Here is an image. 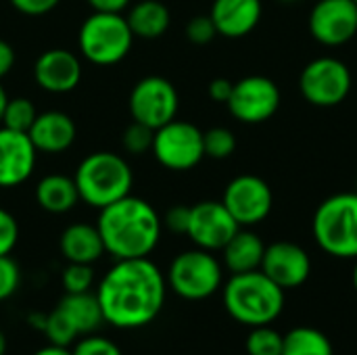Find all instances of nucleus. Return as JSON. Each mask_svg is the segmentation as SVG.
I'll return each instance as SVG.
<instances>
[{
  "mask_svg": "<svg viewBox=\"0 0 357 355\" xmlns=\"http://www.w3.org/2000/svg\"><path fill=\"white\" fill-rule=\"evenodd\" d=\"M61 255L67 259V264H96L105 255V245L100 239V232L96 224H71L61 232L59 239Z\"/></svg>",
  "mask_w": 357,
  "mask_h": 355,
  "instance_id": "nucleus-20",
  "label": "nucleus"
},
{
  "mask_svg": "<svg viewBox=\"0 0 357 355\" xmlns=\"http://www.w3.org/2000/svg\"><path fill=\"white\" fill-rule=\"evenodd\" d=\"M96 297L105 324L115 328H142L163 310L167 278L149 257L117 259L100 278Z\"/></svg>",
  "mask_w": 357,
  "mask_h": 355,
  "instance_id": "nucleus-1",
  "label": "nucleus"
},
{
  "mask_svg": "<svg viewBox=\"0 0 357 355\" xmlns=\"http://www.w3.org/2000/svg\"><path fill=\"white\" fill-rule=\"evenodd\" d=\"M203 146H205V157L222 161V159H228L234 155L236 136L232 130H228L224 126H215V128H209L207 132H203Z\"/></svg>",
  "mask_w": 357,
  "mask_h": 355,
  "instance_id": "nucleus-29",
  "label": "nucleus"
},
{
  "mask_svg": "<svg viewBox=\"0 0 357 355\" xmlns=\"http://www.w3.org/2000/svg\"><path fill=\"white\" fill-rule=\"evenodd\" d=\"M42 333L46 335L48 343L59 345V347H69L79 339V333L71 324V320L63 314L61 308H54L50 314H46V322Z\"/></svg>",
  "mask_w": 357,
  "mask_h": 355,
  "instance_id": "nucleus-26",
  "label": "nucleus"
},
{
  "mask_svg": "<svg viewBox=\"0 0 357 355\" xmlns=\"http://www.w3.org/2000/svg\"><path fill=\"white\" fill-rule=\"evenodd\" d=\"M128 25L134 38L157 40L172 25V13L161 0H140L128 10Z\"/></svg>",
  "mask_w": 357,
  "mask_h": 355,
  "instance_id": "nucleus-22",
  "label": "nucleus"
},
{
  "mask_svg": "<svg viewBox=\"0 0 357 355\" xmlns=\"http://www.w3.org/2000/svg\"><path fill=\"white\" fill-rule=\"evenodd\" d=\"M21 285V270L10 255H0V301L10 299Z\"/></svg>",
  "mask_w": 357,
  "mask_h": 355,
  "instance_id": "nucleus-33",
  "label": "nucleus"
},
{
  "mask_svg": "<svg viewBox=\"0 0 357 355\" xmlns=\"http://www.w3.org/2000/svg\"><path fill=\"white\" fill-rule=\"evenodd\" d=\"M6 354V337H4V333L0 331V355Z\"/></svg>",
  "mask_w": 357,
  "mask_h": 355,
  "instance_id": "nucleus-44",
  "label": "nucleus"
},
{
  "mask_svg": "<svg viewBox=\"0 0 357 355\" xmlns=\"http://www.w3.org/2000/svg\"><path fill=\"white\" fill-rule=\"evenodd\" d=\"M19 241V224L15 216L0 207V255H10Z\"/></svg>",
  "mask_w": 357,
  "mask_h": 355,
  "instance_id": "nucleus-35",
  "label": "nucleus"
},
{
  "mask_svg": "<svg viewBox=\"0 0 357 355\" xmlns=\"http://www.w3.org/2000/svg\"><path fill=\"white\" fill-rule=\"evenodd\" d=\"M65 293H86L94 285V270L88 264H67L61 274Z\"/></svg>",
  "mask_w": 357,
  "mask_h": 355,
  "instance_id": "nucleus-30",
  "label": "nucleus"
},
{
  "mask_svg": "<svg viewBox=\"0 0 357 355\" xmlns=\"http://www.w3.org/2000/svg\"><path fill=\"white\" fill-rule=\"evenodd\" d=\"M128 105L134 121L157 130L176 119L180 96L169 80L161 75H146L132 88Z\"/></svg>",
  "mask_w": 357,
  "mask_h": 355,
  "instance_id": "nucleus-12",
  "label": "nucleus"
},
{
  "mask_svg": "<svg viewBox=\"0 0 357 355\" xmlns=\"http://www.w3.org/2000/svg\"><path fill=\"white\" fill-rule=\"evenodd\" d=\"M282 343H284V335H280L276 328L266 324V326L251 328L245 341V349L249 355H282Z\"/></svg>",
  "mask_w": 357,
  "mask_h": 355,
  "instance_id": "nucleus-27",
  "label": "nucleus"
},
{
  "mask_svg": "<svg viewBox=\"0 0 357 355\" xmlns=\"http://www.w3.org/2000/svg\"><path fill=\"white\" fill-rule=\"evenodd\" d=\"M209 17L218 29V36L228 40H241L255 31L264 17L261 0H213Z\"/></svg>",
  "mask_w": 357,
  "mask_h": 355,
  "instance_id": "nucleus-18",
  "label": "nucleus"
},
{
  "mask_svg": "<svg viewBox=\"0 0 357 355\" xmlns=\"http://www.w3.org/2000/svg\"><path fill=\"white\" fill-rule=\"evenodd\" d=\"M153 155L165 169L188 172L205 159L203 132L184 119H172L155 130Z\"/></svg>",
  "mask_w": 357,
  "mask_h": 355,
  "instance_id": "nucleus-9",
  "label": "nucleus"
},
{
  "mask_svg": "<svg viewBox=\"0 0 357 355\" xmlns=\"http://www.w3.org/2000/svg\"><path fill=\"white\" fill-rule=\"evenodd\" d=\"M266 253L264 239L251 228H238L236 234L222 249V266L230 274L253 272L261 268Z\"/></svg>",
  "mask_w": 357,
  "mask_h": 355,
  "instance_id": "nucleus-21",
  "label": "nucleus"
},
{
  "mask_svg": "<svg viewBox=\"0 0 357 355\" xmlns=\"http://www.w3.org/2000/svg\"><path fill=\"white\" fill-rule=\"evenodd\" d=\"M96 228L105 253L115 259H136L149 257L157 249L163 222L149 201L128 195L100 209Z\"/></svg>",
  "mask_w": 357,
  "mask_h": 355,
  "instance_id": "nucleus-2",
  "label": "nucleus"
},
{
  "mask_svg": "<svg viewBox=\"0 0 357 355\" xmlns=\"http://www.w3.org/2000/svg\"><path fill=\"white\" fill-rule=\"evenodd\" d=\"M282 105V92L272 77L247 75L232 86V94L226 103L230 115L247 126H259L270 121Z\"/></svg>",
  "mask_w": 357,
  "mask_h": 355,
  "instance_id": "nucleus-10",
  "label": "nucleus"
},
{
  "mask_svg": "<svg viewBox=\"0 0 357 355\" xmlns=\"http://www.w3.org/2000/svg\"><path fill=\"white\" fill-rule=\"evenodd\" d=\"M73 355H123L121 349L107 337L102 335H96V333H90V335H84L79 337L75 343H73Z\"/></svg>",
  "mask_w": 357,
  "mask_h": 355,
  "instance_id": "nucleus-32",
  "label": "nucleus"
},
{
  "mask_svg": "<svg viewBox=\"0 0 357 355\" xmlns=\"http://www.w3.org/2000/svg\"><path fill=\"white\" fill-rule=\"evenodd\" d=\"M13 8H17L19 13L23 15H29V17H40V15H46L50 13L52 8H56V4L61 0H8Z\"/></svg>",
  "mask_w": 357,
  "mask_h": 355,
  "instance_id": "nucleus-37",
  "label": "nucleus"
},
{
  "mask_svg": "<svg viewBox=\"0 0 357 355\" xmlns=\"http://www.w3.org/2000/svg\"><path fill=\"white\" fill-rule=\"evenodd\" d=\"M215 36H218V29L209 15H197L186 23V38H188V42L197 44V46L209 44Z\"/></svg>",
  "mask_w": 357,
  "mask_h": 355,
  "instance_id": "nucleus-34",
  "label": "nucleus"
},
{
  "mask_svg": "<svg viewBox=\"0 0 357 355\" xmlns=\"http://www.w3.org/2000/svg\"><path fill=\"white\" fill-rule=\"evenodd\" d=\"M282 355H335L331 339L312 326H297L284 335Z\"/></svg>",
  "mask_w": 357,
  "mask_h": 355,
  "instance_id": "nucleus-25",
  "label": "nucleus"
},
{
  "mask_svg": "<svg viewBox=\"0 0 357 355\" xmlns=\"http://www.w3.org/2000/svg\"><path fill=\"white\" fill-rule=\"evenodd\" d=\"M354 88V75L345 61L337 56L312 59L299 73V92L305 103L320 109H333L347 100Z\"/></svg>",
  "mask_w": 357,
  "mask_h": 355,
  "instance_id": "nucleus-8",
  "label": "nucleus"
},
{
  "mask_svg": "<svg viewBox=\"0 0 357 355\" xmlns=\"http://www.w3.org/2000/svg\"><path fill=\"white\" fill-rule=\"evenodd\" d=\"M241 226L230 216L222 201H201L190 207V222L186 236L195 247L205 251H222Z\"/></svg>",
  "mask_w": 357,
  "mask_h": 355,
  "instance_id": "nucleus-14",
  "label": "nucleus"
},
{
  "mask_svg": "<svg viewBox=\"0 0 357 355\" xmlns=\"http://www.w3.org/2000/svg\"><path fill=\"white\" fill-rule=\"evenodd\" d=\"M38 151L25 132L0 128V188H15L29 180Z\"/></svg>",
  "mask_w": 357,
  "mask_h": 355,
  "instance_id": "nucleus-16",
  "label": "nucleus"
},
{
  "mask_svg": "<svg viewBox=\"0 0 357 355\" xmlns=\"http://www.w3.org/2000/svg\"><path fill=\"white\" fill-rule=\"evenodd\" d=\"M222 299L228 316L251 328L272 324L284 310V289L261 270L230 274L222 287Z\"/></svg>",
  "mask_w": 357,
  "mask_h": 355,
  "instance_id": "nucleus-3",
  "label": "nucleus"
},
{
  "mask_svg": "<svg viewBox=\"0 0 357 355\" xmlns=\"http://www.w3.org/2000/svg\"><path fill=\"white\" fill-rule=\"evenodd\" d=\"M259 270L284 291L299 289L312 276V257L293 241H276L266 245Z\"/></svg>",
  "mask_w": 357,
  "mask_h": 355,
  "instance_id": "nucleus-15",
  "label": "nucleus"
},
{
  "mask_svg": "<svg viewBox=\"0 0 357 355\" xmlns=\"http://www.w3.org/2000/svg\"><path fill=\"white\" fill-rule=\"evenodd\" d=\"M27 322H29L31 326H36L38 331H42V328H44V322H46V314H31V316L27 318Z\"/></svg>",
  "mask_w": 357,
  "mask_h": 355,
  "instance_id": "nucleus-42",
  "label": "nucleus"
},
{
  "mask_svg": "<svg viewBox=\"0 0 357 355\" xmlns=\"http://www.w3.org/2000/svg\"><path fill=\"white\" fill-rule=\"evenodd\" d=\"M36 117H38V111H36L33 103L25 96H17V98H8L4 115H2V126L8 130L27 134Z\"/></svg>",
  "mask_w": 357,
  "mask_h": 355,
  "instance_id": "nucleus-28",
  "label": "nucleus"
},
{
  "mask_svg": "<svg viewBox=\"0 0 357 355\" xmlns=\"http://www.w3.org/2000/svg\"><path fill=\"white\" fill-rule=\"evenodd\" d=\"M33 355H73L71 354V349L69 347H59V345H46V347H42V349H38Z\"/></svg>",
  "mask_w": 357,
  "mask_h": 355,
  "instance_id": "nucleus-41",
  "label": "nucleus"
},
{
  "mask_svg": "<svg viewBox=\"0 0 357 355\" xmlns=\"http://www.w3.org/2000/svg\"><path fill=\"white\" fill-rule=\"evenodd\" d=\"M96 13H121L130 6L132 0H86Z\"/></svg>",
  "mask_w": 357,
  "mask_h": 355,
  "instance_id": "nucleus-39",
  "label": "nucleus"
},
{
  "mask_svg": "<svg viewBox=\"0 0 357 355\" xmlns=\"http://www.w3.org/2000/svg\"><path fill=\"white\" fill-rule=\"evenodd\" d=\"M6 103H8V94H6V90L2 88V84H0V123H2V115H4Z\"/></svg>",
  "mask_w": 357,
  "mask_h": 355,
  "instance_id": "nucleus-43",
  "label": "nucleus"
},
{
  "mask_svg": "<svg viewBox=\"0 0 357 355\" xmlns=\"http://www.w3.org/2000/svg\"><path fill=\"white\" fill-rule=\"evenodd\" d=\"M15 67V50L6 40H0V80Z\"/></svg>",
  "mask_w": 357,
  "mask_h": 355,
  "instance_id": "nucleus-40",
  "label": "nucleus"
},
{
  "mask_svg": "<svg viewBox=\"0 0 357 355\" xmlns=\"http://www.w3.org/2000/svg\"><path fill=\"white\" fill-rule=\"evenodd\" d=\"M165 278L180 299L205 301L224 287V266L211 251L195 247L172 259Z\"/></svg>",
  "mask_w": 357,
  "mask_h": 355,
  "instance_id": "nucleus-7",
  "label": "nucleus"
},
{
  "mask_svg": "<svg viewBox=\"0 0 357 355\" xmlns=\"http://www.w3.org/2000/svg\"><path fill=\"white\" fill-rule=\"evenodd\" d=\"M232 86H234V82H230V80H226V77H215V80L209 82L207 94H209V98H211L213 103L226 105L228 98H230V94H232Z\"/></svg>",
  "mask_w": 357,
  "mask_h": 355,
  "instance_id": "nucleus-38",
  "label": "nucleus"
},
{
  "mask_svg": "<svg viewBox=\"0 0 357 355\" xmlns=\"http://www.w3.org/2000/svg\"><path fill=\"white\" fill-rule=\"evenodd\" d=\"M222 203L241 228H253L266 222L272 213L274 190L264 178L255 174H241L226 184Z\"/></svg>",
  "mask_w": 357,
  "mask_h": 355,
  "instance_id": "nucleus-11",
  "label": "nucleus"
},
{
  "mask_svg": "<svg viewBox=\"0 0 357 355\" xmlns=\"http://www.w3.org/2000/svg\"><path fill=\"white\" fill-rule=\"evenodd\" d=\"M134 33L121 13H92L77 31V46L86 61L94 65L121 63L132 50Z\"/></svg>",
  "mask_w": 357,
  "mask_h": 355,
  "instance_id": "nucleus-6",
  "label": "nucleus"
},
{
  "mask_svg": "<svg viewBox=\"0 0 357 355\" xmlns=\"http://www.w3.org/2000/svg\"><path fill=\"white\" fill-rule=\"evenodd\" d=\"M351 282H354V289H356V293H357V259H356V266H354V272H351Z\"/></svg>",
  "mask_w": 357,
  "mask_h": 355,
  "instance_id": "nucleus-45",
  "label": "nucleus"
},
{
  "mask_svg": "<svg viewBox=\"0 0 357 355\" xmlns=\"http://www.w3.org/2000/svg\"><path fill=\"white\" fill-rule=\"evenodd\" d=\"M73 180L79 192V201L100 211L102 207L130 195L134 174L121 155L111 151H96L79 161Z\"/></svg>",
  "mask_w": 357,
  "mask_h": 355,
  "instance_id": "nucleus-4",
  "label": "nucleus"
},
{
  "mask_svg": "<svg viewBox=\"0 0 357 355\" xmlns=\"http://www.w3.org/2000/svg\"><path fill=\"white\" fill-rule=\"evenodd\" d=\"M153 138H155V130L140 123V121H132L126 132H123V149L130 155H144L153 149Z\"/></svg>",
  "mask_w": 357,
  "mask_h": 355,
  "instance_id": "nucleus-31",
  "label": "nucleus"
},
{
  "mask_svg": "<svg viewBox=\"0 0 357 355\" xmlns=\"http://www.w3.org/2000/svg\"><path fill=\"white\" fill-rule=\"evenodd\" d=\"M316 245L331 257L357 259V192L324 199L312 218Z\"/></svg>",
  "mask_w": 357,
  "mask_h": 355,
  "instance_id": "nucleus-5",
  "label": "nucleus"
},
{
  "mask_svg": "<svg viewBox=\"0 0 357 355\" xmlns=\"http://www.w3.org/2000/svg\"><path fill=\"white\" fill-rule=\"evenodd\" d=\"M312 38L326 46L339 48L357 36L356 0H316L307 15Z\"/></svg>",
  "mask_w": 357,
  "mask_h": 355,
  "instance_id": "nucleus-13",
  "label": "nucleus"
},
{
  "mask_svg": "<svg viewBox=\"0 0 357 355\" xmlns=\"http://www.w3.org/2000/svg\"><path fill=\"white\" fill-rule=\"evenodd\" d=\"M280 2H284V4H289V2H297V0H280Z\"/></svg>",
  "mask_w": 357,
  "mask_h": 355,
  "instance_id": "nucleus-46",
  "label": "nucleus"
},
{
  "mask_svg": "<svg viewBox=\"0 0 357 355\" xmlns=\"http://www.w3.org/2000/svg\"><path fill=\"white\" fill-rule=\"evenodd\" d=\"M33 77L42 90L50 94H67L75 90L82 80L79 56L65 48L44 50L33 63Z\"/></svg>",
  "mask_w": 357,
  "mask_h": 355,
  "instance_id": "nucleus-17",
  "label": "nucleus"
},
{
  "mask_svg": "<svg viewBox=\"0 0 357 355\" xmlns=\"http://www.w3.org/2000/svg\"><path fill=\"white\" fill-rule=\"evenodd\" d=\"M163 226L174 234H186L188 222H190V207L186 205H174L167 209V213L161 218Z\"/></svg>",
  "mask_w": 357,
  "mask_h": 355,
  "instance_id": "nucleus-36",
  "label": "nucleus"
},
{
  "mask_svg": "<svg viewBox=\"0 0 357 355\" xmlns=\"http://www.w3.org/2000/svg\"><path fill=\"white\" fill-rule=\"evenodd\" d=\"M36 201L48 213H67L71 211L77 201L79 192L75 180L63 174H48L36 184Z\"/></svg>",
  "mask_w": 357,
  "mask_h": 355,
  "instance_id": "nucleus-23",
  "label": "nucleus"
},
{
  "mask_svg": "<svg viewBox=\"0 0 357 355\" xmlns=\"http://www.w3.org/2000/svg\"><path fill=\"white\" fill-rule=\"evenodd\" d=\"M56 308H61L63 314L71 320V324L75 326L79 337L96 333L100 328V324H105L102 310H100L96 293H90V291L65 293V297L59 301Z\"/></svg>",
  "mask_w": 357,
  "mask_h": 355,
  "instance_id": "nucleus-24",
  "label": "nucleus"
},
{
  "mask_svg": "<svg viewBox=\"0 0 357 355\" xmlns=\"http://www.w3.org/2000/svg\"><path fill=\"white\" fill-rule=\"evenodd\" d=\"M356 4H357V0H356Z\"/></svg>",
  "mask_w": 357,
  "mask_h": 355,
  "instance_id": "nucleus-47",
  "label": "nucleus"
},
{
  "mask_svg": "<svg viewBox=\"0 0 357 355\" xmlns=\"http://www.w3.org/2000/svg\"><path fill=\"white\" fill-rule=\"evenodd\" d=\"M27 136L33 142L38 153L59 155V153L71 149V144L75 142V136H77V128L67 113L44 111V113H38Z\"/></svg>",
  "mask_w": 357,
  "mask_h": 355,
  "instance_id": "nucleus-19",
  "label": "nucleus"
}]
</instances>
